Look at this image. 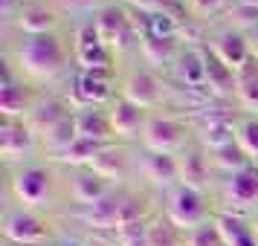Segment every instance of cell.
Masks as SVG:
<instances>
[{
  "label": "cell",
  "mask_w": 258,
  "mask_h": 246,
  "mask_svg": "<svg viewBox=\"0 0 258 246\" xmlns=\"http://www.w3.org/2000/svg\"><path fill=\"white\" fill-rule=\"evenodd\" d=\"M3 58L24 81L41 87L55 81L67 70V64L73 61V35H67L64 29L49 35H18V41L6 44Z\"/></svg>",
  "instance_id": "cell-1"
},
{
  "label": "cell",
  "mask_w": 258,
  "mask_h": 246,
  "mask_svg": "<svg viewBox=\"0 0 258 246\" xmlns=\"http://www.w3.org/2000/svg\"><path fill=\"white\" fill-rule=\"evenodd\" d=\"M64 194V177L55 162H24L9 168L6 200L24 209H52Z\"/></svg>",
  "instance_id": "cell-2"
},
{
  "label": "cell",
  "mask_w": 258,
  "mask_h": 246,
  "mask_svg": "<svg viewBox=\"0 0 258 246\" xmlns=\"http://www.w3.org/2000/svg\"><path fill=\"white\" fill-rule=\"evenodd\" d=\"M0 232H3L6 246H47V243H55V240H52V220L44 217L41 211L24 209V206H15V203H6Z\"/></svg>",
  "instance_id": "cell-3"
},
{
  "label": "cell",
  "mask_w": 258,
  "mask_h": 246,
  "mask_svg": "<svg viewBox=\"0 0 258 246\" xmlns=\"http://www.w3.org/2000/svg\"><path fill=\"white\" fill-rule=\"evenodd\" d=\"M195 145V125L174 113H151L142 130L140 148L154 153H183Z\"/></svg>",
  "instance_id": "cell-4"
},
{
  "label": "cell",
  "mask_w": 258,
  "mask_h": 246,
  "mask_svg": "<svg viewBox=\"0 0 258 246\" xmlns=\"http://www.w3.org/2000/svg\"><path fill=\"white\" fill-rule=\"evenodd\" d=\"M212 197L215 209L249 217L258 209V165H246L244 171L218 180Z\"/></svg>",
  "instance_id": "cell-5"
},
{
  "label": "cell",
  "mask_w": 258,
  "mask_h": 246,
  "mask_svg": "<svg viewBox=\"0 0 258 246\" xmlns=\"http://www.w3.org/2000/svg\"><path fill=\"white\" fill-rule=\"evenodd\" d=\"M163 214L186 234V232H191V229H198V226L212 220L215 203H212L209 194H200V191L186 188V186H174L171 191H165Z\"/></svg>",
  "instance_id": "cell-6"
},
{
  "label": "cell",
  "mask_w": 258,
  "mask_h": 246,
  "mask_svg": "<svg viewBox=\"0 0 258 246\" xmlns=\"http://www.w3.org/2000/svg\"><path fill=\"white\" fill-rule=\"evenodd\" d=\"M116 96H122V99H128L131 105L142 107V110H148V113H154L160 105H165V81L160 72L148 70L145 64H140V67H134V70H128L122 78H116Z\"/></svg>",
  "instance_id": "cell-7"
},
{
  "label": "cell",
  "mask_w": 258,
  "mask_h": 246,
  "mask_svg": "<svg viewBox=\"0 0 258 246\" xmlns=\"http://www.w3.org/2000/svg\"><path fill=\"white\" fill-rule=\"evenodd\" d=\"M134 174L142 177V188L154 191V194H165L174 186H180V162L177 153H154L142 151L137 145V156H134Z\"/></svg>",
  "instance_id": "cell-8"
},
{
  "label": "cell",
  "mask_w": 258,
  "mask_h": 246,
  "mask_svg": "<svg viewBox=\"0 0 258 246\" xmlns=\"http://www.w3.org/2000/svg\"><path fill=\"white\" fill-rule=\"evenodd\" d=\"M73 64L82 72H116L113 49L102 44L90 21L73 29Z\"/></svg>",
  "instance_id": "cell-9"
},
{
  "label": "cell",
  "mask_w": 258,
  "mask_h": 246,
  "mask_svg": "<svg viewBox=\"0 0 258 246\" xmlns=\"http://www.w3.org/2000/svg\"><path fill=\"white\" fill-rule=\"evenodd\" d=\"M41 153V139L24 119H0V156L6 168L35 162Z\"/></svg>",
  "instance_id": "cell-10"
},
{
  "label": "cell",
  "mask_w": 258,
  "mask_h": 246,
  "mask_svg": "<svg viewBox=\"0 0 258 246\" xmlns=\"http://www.w3.org/2000/svg\"><path fill=\"white\" fill-rule=\"evenodd\" d=\"M61 177H64V197L76 209H90L110 191H116V186L102 180L93 168H61Z\"/></svg>",
  "instance_id": "cell-11"
},
{
  "label": "cell",
  "mask_w": 258,
  "mask_h": 246,
  "mask_svg": "<svg viewBox=\"0 0 258 246\" xmlns=\"http://www.w3.org/2000/svg\"><path fill=\"white\" fill-rule=\"evenodd\" d=\"M41 99V90L35 84L24 81L12 64L3 58V78H0V116L3 119H24L35 102Z\"/></svg>",
  "instance_id": "cell-12"
},
{
  "label": "cell",
  "mask_w": 258,
  "mask_h": 246,
  "mask_svg": "<svg viewBox=\"0 0 258 246\" xmlns=\"http://www.w3.org/2000/svg\"><path fill=\"white\" fill-rule=\"evenodd\" d=\"M206 47L218 55V58L235 72V75H241L246 67H252L255 61H252V52H249V41H246L244 32H238L232 26H215L209 29V35H206Z\"/></svg>",
  "instance_id": "cell-13"
},
{
  "label": "cell",
  "mask_w": 258,
  "mask_h": 246,
  "mask_svg": "<svg viewBox=\"0 0 258 246\" xmlns=\"http://www.w3.org/2000/svg\"><path fill=\"white\" fill-rule=\"evenodd\" d=\"M73 107H107L116 99V72H76L70 90Z\"/></svg>",
  "instance_id": "cell-14"
},
{
  "label": "cell",
  "mask_w": 258,
  "mask_h": 246,
  "mask_svg": "<svg viewBox=\"0 0 258 246\" xmlns=\"http://www.w3.org/2000/svg\"><path fill=\"white\" fill-rule=\"evenodd\" d=\"M64 15L58 12V6L52 0H26L18 9L12 24H6L9 29H15L18 35H49L58 32Z\"/></svg>",
  "instance_id": "cell-15"
},
{
  "label": "cell",
  "mask_w": 258,
  "mask_h": 246,
  "mask_svg": "<svg viewBox=\"0 0 258 246\" xmlns=\"http://www.w3.org/2000/svg\"><path fill=\"white\" fill-rule=\"evenodd\" d=\"M107 116H110L113 142H116V145H131V148H137L151 113L142 110V107H137V105H131L128 99L116 96V99L107 105Z\"/></svg>",
  "instance_id": "cell-16"
},
{
  "label": "cell",
  "mask_w": 258,
  "mask_h": 246,
  "mask_svg": "<svg viewBox=\"0 0 258 246\" xmlns=\"http://www.w3.org/2000/svg\"><path fill=\"white\" fill-rule=\"evenodd\" d=\"M177 162H180V186L195 188L200 194L212 197V191L218 186V174H215V168L209 162V151L195 142L183 153H177Z\"/></svg>",
  "instance_id": "cell-17"
},
{
  "label": "cell",
  "mask_w": 258,
  "mask_h": 246,
  "mask_svg": "<svg viewBox=\"0 0 258 246\" xmlns=\"http://www.w3.org/2000/svg\"><path fill=\"white\" fill-rule=\"evenodd\" d=\"M131 153V145H107L105 151L96 156V162L90 165L96 174L102 177V180H107V183H113L116 188L125 186V180H131L134 177V156H128Z\"/></svg>",
  "instance_id": "cell-18"
},
{
  "label": "cell",
  "mask_w": 258,
  "mask_h": 246,
  "mask_svg": "<svg viewBox=\"0 0 258 246\" xmlns=\"http://www.w3.org/2000/svg\"><path fill=\"white\" fill-rule=\"evenodd\" d=\"M183 44H180V38H154L148 35L145 41L140 44V61L154 72H171L174 70L177 58H180V52H183Z\"/></svg>",
  "instance_id": "cell-19"
},
{
  "label": "cell",
  "mask_w": 258,
  "mask_h": 246,
  "mask_svg": "<svg viewBox=\"0 0 258 246\" xmlns=\"http://www.w3.org/2000/svg\"><path fill=\"white\" fill-rule=\"evenodd\" d=\"M73 110H76V107L70 105V99H64V96H52V93H41V99H38L35 107L24 116V122L35 130L38 136H41L44 130H49L52 125H58L61 119L73 116Z\"/></svg>",
  "instance_id": "cell-20"
},
{
  "label": "cell",
  "mask_w": 258,
  "mask_h": 246,
  "mask_svg": "<svg viewBox=\"0 0 258 246\" xmlns=\"http://www.w3.org/2000/svg\"><path fill=\"white\" fill-rule=\"evenodd\" d=\"M171 75H174V81L180 84V90L206 93V61H203V49L188 44V47L180 52V58H177Z\"/></svg>",
  "instance_id": "cell-21"
},
{
  "label": "cell",
  "mask_w": 258,
  "mask_h": 246,
  "mask_svg": "<svg viewBox=\"0 0 258 246\" xmlns=\"http://www.w3.org/2000/svg\"><path fill=\"white\" fill-rule=\"evenodd\" d=\"M203 49V61H206V93L218 102L235 99V87H238V75H235L226 64H223L206 44H200Z\"/></svg>",
  "instance_id": "cell-22"
},
{
  "label": "cell",
  "mask_w": 258,
  "mask_h": 246,
  "mask_svg": "<svg viewBox=\"0 0 258 246\" xmlns=\"http://www.w3.org/2000/svg\"><path fill=\"white\" fill-rule=\"evenodd\" d=\"M76 128L82 139H93L102 145H113V130H110V116L107 107H76L73 110Z\"/></svg>",
  "instance_id": "cell-23"
},
{
  "label": "cell",
  "mask_w": 258,
  "mask_h": 246,
  "mask_svg": "<svg viewBox=\"0 0 258 246\" xmlns=\"http://www.w3.org/2000/svg\"><path fill=\"white\" fill-rule=\"evenodd\" d=\"M212 220H215V226H218V232L223 237V246H258V237L252 232V226H249V217L215 209Z\"/></svg>",
  "instance_id": "cell-24"
},
{
  "label": "cell",
  "mask_w": 258,
  "mask_h": 246,
  "mask_svg": "<svg viewBox=\"0 0 258 246\" xmlns=\"http://www.w3.org/2000/svg\"><path fill=\"white\" fill-rule=\"evenodd\" d=\"M38 139H41V153H44V156H49V159L55 162V159H58V156H64V153L76 145V139H79L76 119H73V116L61 119L58 125H52L49 130H44Z\"/></svg>",
  "instance_id": "cell-25"
},
{
  "label": "cell",
  "mask_w": 258,
  "mask_h": 246,
  "mask_svg": "<svg viewBox=\"0 0 258 246\" xmlns=\"http://www.w3.org/2000/svg\"><path fill=\"white\" fill-rule=\"evenodd\" d=\"M209 162H212V168H215L218 180H223V177H232V174H238V171H244L246 165H255L244 153V148H241L238 142L226 145V148H218V151H209Z\"/></svg>",
  "instance_id": "cell-26"
},
{
  "label": "cell",
  "mask_w": 258,
  "mask_h": 246,
  "mask_svg": "<svg viewBox=\"0 0 258 246\" xmlns=\"http://www.w3.org/2000/svg\"><path fill=\"white\" fill-rule=\"evenodd\" d=\"M105 148H107V145H102V142L82 139V136H79L70 151L55 159V165H61V168H90V165L96 162V156L105 151Z\"/></svg>",
  "instance_id": "cell-27"
},
{
  "label": "cell",
  "mask_w": 258,
  "mask_h": 246,
  "mask_svg": "<svg viewBox=\"0 0 258 246\" xmlns=\"http://www.w3.org/2000/svg\"><path fill=\"white\" fill-rule=\"evenodd\" d=\"M145 234H148V246H186L183 243V232L165 217L163 211H157L151 220H148Z\"/></svg>",
  "instance_id": "cell-28"
},
{
  "label": "cell",
  "mask_w": 258,
  "mask_h": 246,
  "mask_svg": "<svg viewBox=\"0 0 258 246\" xmlns=\"http://www.w3.org/2000/svg\"><path fill=\"white\" fill-rule=\"evenodd\" d=\"M235 102L244 110H258V64L246 67L241 75H238V87H235Z\"/></svg>",
  "instance_id": "cell-29"
},
{
  "label": "cell",
  "mask_w": 258,
  "mask_h": 246,
  "mask_svg": "<svg viewBox=\"0 0 258 246\" xmlns=\"http://www.w3.org/2000/svg\"><path fill=\"white\" fill-rule=\"evenodd\" d=\"M238 145L244 148V153L258 165V116H249V113H241L238 116Z\"/></svg>",
  "instance_id": "cell-30"
},
{
  "label": "cell",
  "mask_w": 258,
  "mask_h": 246,
  "mask_svg": "<svg viewBox=\"0 0 258 246\" xmlns=\"http://www.w3.org/2000/svg\"><path fill=\"white\" fill-rule=\"evenodd\" d=\"M52 3L58 6L61 15H87V18H93V15H99L102 9L113 6L119 0H52Z\"/></svg>",
  "instance_id": "cell-31"
},
{
  "label": "cell",
  "mask_w": 258,
  "mask_h": 246,
  "mask_svg": "<svg viewBox=\"0 0 258 246\" xmlns=\"http://www.w3.org/2000/svg\"><path fill=\"white\" fill-rule=\"evenodd\" d=\"M183 243L186 246H223V237L218 232L215 220H209V223H203V226L183 234Z\"/></svg>",
  "instance_id": "cell-32"
},
{
  "label": "cell",
  "mask_w": 258,
  "mask_h": 246,
  "mask_svg": "<svg viewBox=\"0 0 258 246\" xmlns=\"http://www.w3.org/2000/svg\"><path fill=\"white\" fill-rule=\"evenodd\" d=\"M226 6V0H186V15L188 18H195V21H203V18H212V15H218Z\"/></svg>",
  "instance_id": "cell-33"
},
{
  "label": "cell",
  "mask_w": 258,
  "mask_h": 246,
  "mask_svg": "<svg viewBox=\"0 0 258 246\" xmlns=\"http://www.w3.org/2000/svg\"><path fill=\"white\" fill-rule=\"evenodd\" d=\"M52 246H87V237H58V240H55V243Z\"/></svg>",
  "instance_id": "cell-34"
},
{
  "label": "cell",
  "mask_w": 258,
  "mask_h": 246,
  "mask_svg": "<svg viewBox=\"0 0 258 246\" xmlns=\"http://www.w3.org/2000/svg\"><path fill=\"white\" fill-rule=\"evenodd\" d=\"M246 41H249V52H252V61L258 64V29H252V32L246 35Z\"/></svg>",
  "instance_id": "cell-35"
},
{
  "label": "cell",
  "mask_w": 258,
  "mask_h": 246,
  "mask_svg": "<svg viewBox=\"0 0 258 246\" xmlns=\"http://www.w3.org/2000/svg\"><path fill=\"white\" fill-rule=\"evenodd\" d=\"M249 226H252V232H255V237H258V209L249 214Z\"/></svg>",
  "instance_id": "cell-36"
},
{
  "label": "cell",
  "mask_w": 258,
  "mask_h": 246,
  "mask_svg": "<svg viewBox=\"0 0 258 246\" xmlns=\"http://www.w3.org/2000/svg\"><path fill=\"white\" fill-rule=\"evenodd\" d=\"M168 6H186V0H165Z\"/></svg>",
  "instance_id": "cell-37"
}]
</instances>
